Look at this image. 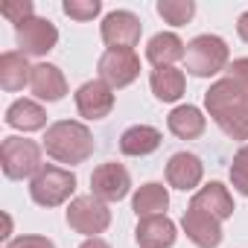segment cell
I'll return each instance as SVG.
<instances>
[{
    "instance_id": "6da1fadb",
    "label": "cell",
    "mask_w": 248,
    "mask_h": 248,
    "mask_svg": "<svg viewBox=\"0 0 248 248\" xmlns=\"http://www.w3.org/2000/svg\"><path fill=\"white\" fill-rule=\"evenodd\" d=\"M204 105L210 111V117L216 120V126L233 138V140H248V88L228 79H219L216 85H210V91L204 93Z\"/></svg>"
},
{
    "instance_id": "7a4b0ae2",
    "label": "cell",
    "mask_w": 248,
    "mask_h": 248,
    "mask_svg": "<svg viewBox=\"0 0 248 248\" xmlns=\"http://www.w3.org/2000/svg\"><path fill=\"white\" fill-rule=\"evenodd\" d=\"M44 149L59 164H82L93 155V138L76 120H59L44 135Z\"/></svg>"
},
{
    "instance_id": "3957f363",
    "label": "cell",
    "mask_w": 248,
    "mask_h": 248,
    "mask_svg": "<svg viewBox=\"0 0 248 248\" xmlns=\"http://www.w3.org/2000/svg\"><path fill=\"white\" fill-rule=\"evenodd\" d=\"M73 190H76V175L70 170H62V167H53V164H44L32 175V184H30V196L41 207L64 204L73 196Z\"/></svg>"
},
{
    "instance_id": "277c9868",
    "label": "cell",
    "mask_w": 248,
    "mask_h": 248,
    "mask_svg": "<svg viewBox=\"0 0 248 248\" xmlns=\"http://www.w3.org/2000/svg\"><path fill=\"white\" fill-rule=\"evenodd\" d=\"M0 167H3V175L12 178V181L30 178L44 167L41 164V146L35 140L6 138L3 146H0Z\"/></svg>"
},
{
    "instance_id": "5b68a950",
    "label": "cell",
    "mask_w": 248,
    "mask_h": 248,
    "mask_svg": "<svg viewBox=\"0 0 248 248\" xmlns=\"http://www.w3.org/2000/svg\"><path fill=\"white\" fill-rule=\"evenodd\" d=\"M228 64V44L219 35H199L187 44L184 67L193 76H213Z\"/></svg>"
},
{
    "instance_id": "8992f818",
    "label": "cell",
    "mask_w": 248,
    "mask_h": 248,
    "mask_svg": "<svg viewBox=\"0 0 248 248\" xmlns=\"http://www.w3.org/2000/svg\"><path fill=\"white\" fill-rule=\"evenodd\" d=\"M67 225L79 233H85L88 239L93 233H102L108 225H111V210L102 199L96 196H79L70 202L67 207Z\"/></svg>"
},
{
    "instance_id": "52a82bcc",
    "label": "cell",
    "mask_w": 248,
    "mask_h": 248,
    "mask_svg": "<svg viewBox=\"0 0 248 248\" xmlns=\"http://www.w3.org/2000/svg\"><path fill=\"white\" fill-rule=\"evenodd\" d=\"M140 32H143L140 18L126 9H114L102 18V41L108 44V50H135Z\"/></svg>"
},
{
    "instance_id": "ba28073f",
    "label": "cell",
    "mask_w": 248,
    "mask_h": 248,
    "mask_svg": "<svg viewBox=\"0 0 248 248\" xmlns=\"http://www.w3.org/2000/svg\"><path fill=\"white\" fill-rule=\"evenodd\" d=\"M99 79L111 88H126L140 76V59L135 50H105L99 56Z\"/></svg>"
},
{
    "instance_id": "9c48e42d",
    "label": "cell",
    "mask_w": 248,
    "mask_h": 248,
    "mask_svg": "<svg viewBox=\"0 0 248 248\" xmlns=\"http://www.w3.org/2000/svg\"><path fill=\"white\" fill-rule=\"evenodd\" d=\"M91 187H93V196L102 199V202H120L126 199L129 190H132V175L129 170L117 164V161H108V164H99L91 175Z\"/></svg>"
},
{
    "instance_id": "30bf717a",
    "label": "cell",
    "mask_w": 248,
    "mask_h": 248,
    "mask_svg": "<svg viewBox=\"0 0 248 248\" xmlns=\"http://www.w3.org/2000/svg\"><path fill=\"white\" fill-rule=\"evenodd\" d=\"M15 35H18V47L24 56H47L59 41V30L44 18L24 21L21 27H15Z\"/></svg>"
},
{
    "instance_id": "8fae6325",
    "label": "cell",
    "mask_w": 248,
    "mask_h": 248,
    "mask_svg": "<svg viewBox=\"0 0 248 248\" xmlns=\"http://www.w3.org/2000/svg\"><path fill=\"white\" fill-rule=\"evenodd\" d=\"M76 108L85 120H102L111 114L114 108V93H111V85H105L102 79H93V82H85L79 91H76Z\"/></svg>"
},
{
    "instance_id": "7c38bea8",
    "label": "cell",
    "mask_w": 248,
    "mask_h": 248,
    "mask_svg": "<svg viewBox=\"0 0 248 248\" xmlns=\"http://www.w3.org/2000/svg\"><path fill=\"white\" fill-rule=\"evenodd\" d=\"M187 236L199 245V248H216L222 242V222L213 219L210 213L199 210V207H187L184 219H181Z\"/></svg>"
},
{
    "instance_id": "4fadbf2b",
    "label": "cell",
    "mask_w": 248,
    "mask_h": 248,
    "mask_svg": "<svg viewBox=\"0 0 248 248\" xmlns=\"http://www.w3.org/2000/svg\"><path fill=\"white\" fill-rule=\"evenodd\" d=\"M202 175H204V167H202V161L193 152H175L170 158V164H167V181L175 190H193V187H199Z\"/></svg>"
},
{
    "instance_id": "5bb4252c",
    "label": "cell",
    "mask_w": 248,
    "mask_h": 248,
    "mask_svg": "<svg viewBox=\"0 0 248 248\" xmlns=\"http://www.w3.org/2000/svg\"><path fill=\"white\" fill-rule=\"evenodd\" d=\"M175 225L161 213V216H146L135 228V239L140 248H170L175 242Z\"/></svg>"
},
{
    "instance_id": "9a60e30c",
    "label": "cell",
    "mask_w": 248,
    "mask_h": 248,
    "mask_svg": "<svg viewBox=\"0 0 248 248\" xmlns=\"http://www.w3.org/2000/svg\"><path fill=\"white\" fill-rule=\"evenodd\" d=\"M190 207H199V210L210 213L213 219L225 222V219L233 213V199H231V193H228V187H225V184H219V181H210L207 187H202V190L193 196Z\"/></svg>"
},
{
    "instance_id": "2e32d148",
    "label": "cell",
    "mask_w": 248,
    "mask_h": 248,
    "mask_svg": "<svg viewBox=\"0 0 248 248\" xmlns=\"http://www.w3.org/2000/svg\"><path fill=\"white\" fill-rule=\"evenodd\" d=\"M30 88L38 99H47V102H59L67 93V82L56 64H35L30 76Z\"/></svg>"
},
{
    "instance_id": "e0dca14e",
    "label": "cell",
    "mask_w": 248,
    "mask_h": 248,
    "mask_svg": "<svg viewBox=\"0 0 248 248\" xmlns=\"http://www.w3.org/2000/svg\"><path fill=\"white\" fill-rule=\"evenodd\" d=\"M6 126L9 129H18V132H38L47 126V111L32 102V99H15L9 108H6Z\"/></svg>"
},
{
    "instance_id": "ac0fdd59",
    "label": "cell",
    "mask_w": 248,
    "mask_h": 248,
    "mask_svg": "<svg viewBox=\"0 0 248 248\" xmlns=\"http://www.w3.org/2000/svg\"><path fill=\"white\" fill-rule=\"evenodd\" d=\"M184 53H187V47L175 32H158L146 44V59L155 67H172L178 59H184Z\"/></svg>"
},
{
    "instance_id": "d6986e66",
    "label": "cell",
    "mask_w": 248,
    "mask_h": 248,
    "mask_svg": "<svg viewBox=\"0 0 248 248\" xmlns=\"http://www.w3.org/2000/svg\"><path fill=\"white\" fill-rule=\"evenodd\" d=\"M161 140L164 138H161L158 129H152V126H132V129L123 132V138H120V152L132 155V158H143V155L155 152L161 146Z\"/></svg>"
},
{
    "instance_id": "ffe728a7",
    "label": "cell",
    "mask_w": 248,
    "mask_h": 248,
    "mask_svg": "<svg viewBox=\"0 0 248 248\" xmlns=\"http://www.w3.org/2000/svg\"><path fill=\"white\" fill-rule=\"evenodd\" d=\"M32 67L27 64V56L21 50H9L0 56V85L3 91H21L24 85H30Z\"/></svg>"
},
{
    "instance_id": "44dd1931",
    "label": "cell",
    "mask_w": 248,
    "mask_h": 248,
    "mask_svg": "<svg viewBox=\"0 0 248 248\" xmlns=\"http://www.w3.org/2000/svg\"><path fill=\"white\" fill-rule=\"evenodd\" d=\"M167 126H170V132L175 135V138H181V140H193V138H199L202 132H204V117H202V111L196 108V105H178V108H172V114L167 117Z\"/></svg>"
},
{
    "instance_id": "7402d4cb",
    "label": "cell",
    "mask_w": 248,
    "mask_h": 248,
    "mask_svg": "<svg viewBox=\"0 0 248 248\" xmlns=\"http://www.w3.org/2000/svg\"><path fill=\"white\" fill-rule=\"evenodd\" d=\"M149 85L161 102H175L184 93V73L178 67H155L149 76Z\"/></svg>"
},
{
    "instance_id": "603a6c76",
    "label": "cell",
    "mask_w": 248,
    "mask_h": 248,
    "mask_svg": "<svg viewBox=\"0 0 248 248\" xmlns=\"http://www.w3.org/2000/svg\"><path fill=\"white\" fill-rule=\"evenodd\" d=\"M167 204H170V196H167L164 184H143V187L135 193V202H132V207H135L138 219L161 216V213L167 210Z\"/></svg>"
},
{
    "instance_id": "cb8c5ba5",
    "label": "cell",
    "mask_w": 248,
    "mask_h": 248,
    "mask_svg": "<svg viewBox=\"0 0 248 248\" xmlns=\"http://www.w3.org/2000/svg\"><path fill=\"white\" fill-rule=\"evenodd\" d=\"M158 15L167 24H172V27H184L196 15V3H193V0H161V3H158Z\"/></svg>"
},
{
    "instance_id": "d4e9b609",
    "label": "cell",
    "mask_w": 248,
    "mask_h": 248,
    "mask_svg": "<svg viewBox=\"0 0 248 248\" xmlns=\"http://www.w3.org/2000/svg\"><path fill=\"white\" fill-rule=\"evenodd\" d=\"M62 9H64V15L73 18V21H93V18L99 15L102 3H99V0H64Z\"/></svg>"
},
{
    "instance_id": "484cf974",
    "label": "cell",
    "mask_w": 248,
    "mask_h": 248,
    "mask_svg": "<svg viewBox=\"0 0 248 248\" xmlns=\"http://www.w3.org/2000/svg\"><path fill=\"white\" fill-rule=\"evenodd\" d=\"M32 12H35L32 0H9V3L0 6V15H3L6 21H12L15 27H21L24 21H30V18H32Z\"/></svg>"
},
{
    "instance_id": "4316f807",
    "label": "cell",
    "mask_w": 248,
    "mask_h": 248,
    "mask_svg": "<svg viewBox=\"0 0 248 248\" xmlns=\"http://www.w3.org/2000/svg\"><path fill=\"white\" fill-rule=\"evenodd\" d=\"M231 181H233V187H236L242 196H248V143H245V146L236 152V158H233Z\"/></svg>"
},
{
    "instance_id": "83f0119b",
    "label": "cell",
    "mask_w": 248,
    "mask_h": 248,
    "mask_svg": "<svg viewBox=\"0 0 248 248\" xmlns=\"http://www.w3.org/2000/svg\"><path fill=\"white\" fill-rule=\"evenodd\" d=\"M6 248H56V245L47 236H18V239H9Z\"/></svg>"
},
{
    "instance_id": "f1b7e54d",
    "label": "cell",
    "mask_w": 248,
    "mask_h": 248,
    "mask_svg": "<svg viewBox=\"0 0 248 248\" xmlns=\"http://www.w3.org/2000/svg\"><path fill=\"white\" fill-rule=\"evenodd\" d=\"M228 76H231L233 82H239V85L248 88V59H236V62H231Z\"/></svg>"
},
{
    "instance_id": "f546056e",
    "label": "cell",
    "mask_w": 248,
    "mask_h": 248,
    "mask_svg": "<svg viewBox=\"0 0 248 248\" xmlns=\"http://www.w3.org/2000/svg\"><path fill=\"white\" fill-rule=\"evenodd\" d=\"M236 32H239V38L248 44V12L239 15V21H236Z\"/></svg>"
},
{
    "instance_id": "4dcf8cb0",
    "label": "cell",
    "mask_w": 248,
    "mask_h": 248,
    "mask_svg": "<svg viewBox=\"0 0 248 248\" xmlns=\"http://www.w3.org/2000/svg\"><path fill=\"white\" fill-rule=\"evenodd\" d=\"M79 248H111V245H108L105 239H99V236H91V239H85Z\"/></svg>"
}]
</instances>
